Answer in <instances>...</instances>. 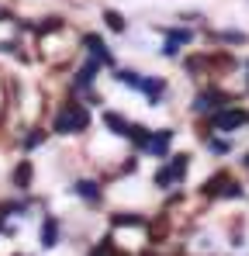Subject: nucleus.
<instances>
[{
	"mask_svg": "<svg viewBox=\"0 0 249 256\" xmlns=\"http://www.w3.org/2000/svg\"><path fill=\"white\" fill-rule=\"evenodd\" d=\"M111 242H114L111 236H108V239H100V246H97V250H94V253H90V256H111V250H114Z\"/></svg>",
	"mask_w": 249,
	"mask_h": 256,
	"instance_id": "obj_20",
	"label": "nucleus"
},
{
	"mask_svg": "<svg viewBox=\"0 0 249 256\" xmlns=\"http://www.w3.org/2000/svg\"><path fill=\"white\" fill-rule=\"evenodd\" d=\"M138 90H142V94H149V100L156 104V100L163 97L166 84H163V80H156V76H149V80H142V86H138Z\"/></svg>",
	"mask_w": 249,
	"mask_h": 256,
	"instance_id": "obj_11",
	"label": "nucleus"
},
{
	"mask_svg": "<svg viewBox=\"0 0 249 256\" xmlns=\"http://www.w3.org/2000/svg\"><path fill=\"white\" fill-rule=\"evenodd\" d=\"M170 184H173V173H170V166H166V170L156 173V187H163V190H166Z\"/></svg>",
	"mask_w": 249,
	"mask_h": 256,
	"instance_id": "obj_21",
	"label": "nucleus"
},
{
	"mask_svg": "<svg viewBox=\"0 0 249 256\" xmlns=\"http://www.w3.org/2000/svg\"><path fill=\"white\" fill-rule=\"evenodd\" d=\"M56 242H59V218H45L42 222V246L45 250H56Z\"/></svg>",
	"mask_w": 249,
	"mask_h": 256,
	"instance_id": "obj_6",
	"label": "nucleus"
},
{
	"mask_svg": "<svg viewBox=\"0 0 249 256\" xmlns=\"http://www.w3.org/2000/svg\"><path fill=\"white\" fill-rule=\"evenodd\" d=\"M118 84H124V86H142V80H138V73H132V70H118Z\"/></svg>",
	"mask_w": 249,
	"mask_h": 256,
	"instance_id": "obj_17",
	"label": "nucleus"
},
{
	"mask_svg": "<svg viewBox=\"0 0 249 256\" xmlns=\"http://www.w3.org/2000/svg\"><path fill=\"white\" fill-rule=\"evenodd\" d=\"M76 194L97 204V201H100V184H94V180H80V184H76Z\"/></svg>",
	"mask_w": 249,
	"mask_h": 256,
	"instance_id": "obj_13",
	"label": "nucleus"
},
{
	"mask_svg": "<svg viewBox=\"0 0 249 256\" xmlns=\"http://www.w3.org/2000/svg\"><path fill=\"white\" fill-rule=\"evenodd\" d=\"M90 125V114H86V108L76 104V100H66L62 108H59V114H56V135H80L86 132Z\"/></svg>",
	"mask_w": 249,
	"mask_h": 256,
	"instance_id": "obj_1",
	"label": "nucleus"
},
{
	"mask_svg": "<svg viewBox=\"0 0 249 256\" xmlns=\"http://www.w3.org/2000/svg\"><path fill=\"white\" fill-rule=\"evenodd\" d=\"M32 176H35L32 160H21V163L14 166V176H10V180H14V187H18V190H28V187H32Z\"/></svg>",
	"mask_w": 249,
	"mask_h": 256,
	"instance_id": "obj_4",
	"label": "nucleus"
},
{
	"mask_svg": "<svg viewBox=\"0 0 249 256\" xmlns=\"http://www.w3.org/2000/svg\"><path fill=\"white\" fill-rule=\"evenodd\" d=\"M225 180H228V173H214V176L208 180L204 187H201V194H208V198H214V194L222 190V184H225Z\"/></svg>",
	"mask_w": 249,
	"mask_h": 256,
	"instance_id": "obj_15",
	"label": "nucleus"
},
{
	"mask_svg": "<svg viewBox=\"0 0 249 256\" xmlns=\"http://www.w3.org/2000/svg\"><path fill=\"white\" fill-rule=\"evenodd\" d=\"M187 166H190V156H187V152L173 156V163H170V173H173V180H176V184L187 176Z\"/></svg>",
	"mask_w": 249,
	"mask_h": 256,
	"instance_id": "obj_12",
	"label": "nucleus"
},
{
	"mask_svg": "<svg viewBox=\"0 0 249 256\" xmlns=\"http://www.w3.org/2000/svg\"><path fill=\"white\" fill-rule=\"evenodd\" d=\"M246 122H249V114L239 111V108H218V111H211V128H218V132H236Z\"/></svg>",
	"mask_w": 249,
	"mask_h": 256,
	"instance_id": "obj_2",
	"label": "nucleus"
},
{
	"mask_svg": "<svg viewBox=\"0 0 249 256\" xmlns=\"http://www.w3.org/2000/svg\"><path fill=\"white\" fill-rule=\"evenodd\" d=\"M59 28H62V21H59V18H48V21H45V24L38 28V35H48V32H59Z\"/></svg>",
	"mask_w": 249,
	"mask_h": 256,
	"instance_id": "obj_22",
	"label": "nucleus"
},
{
	"mask_svg": "<svg viewBox=\"0 0 249 256\" xmlns=\"http://www.w3.org/2000/svg\"><path fill=\"white\" fill-rule=\"evenodd\" d=\"M208 146H211V152H218V156H225V152H228V149H232V146H228V142H218V138H211V142H208Z\"/></svg>",
	"mask_w": 249,
	"mask_h": 256,
	"instance_id": "obj_24",
	"label": "nucleus"
},
{
	"mask_svg": "<svg viewBox=\"0 0 249 256\" xmlns=\"http://www.w3.org/2000/svg\"><path fill=\"white\" fill-rule=\"evenodd\" d=\"M170 138H173V132H170V128H163V132H156V135L149 138L146 152H152V156H166V146H170Z\"/></svg>",
	"mask_w": 249,
	"mask_h": 256,
	"instance_id": "obj_8",
	"label": "nucleus"
},
{
	"mask_svg": "<svg viewBox=\"0 0 249 256\" xmlns=\"http://www.w3.org/2000/svg\"><path fill=\"white\" fill-rule=\"evenodd\" d=\"M111 225L114 228H142V225H149V218H142V214H132V212H118V214H111Z\"/></svg>",
	"mask_w": 249,
	"mask_h": 256,
	"instance_id": "obj_7",
	"label": "nucleus"
},
{
	"mask_svg": "<svg viewBox=\"0 0 249 256\" xmlns=\"http://www.w3.org/2000/svg\"><path fill=\"white\" fill-rule=\"evenodd\" d=\"M104 125L111 128L114 135H122V138H128V128H132V122H128V118H122L118 111H108V114H104Z\"/></svg>",
	"mask_w": 249,
	"mask_h": 256,
	"instance_id": "obj_10",
	"label": "nucleus"
},
{
	"mask_svg": "<svg viewBox=\"0 0 249 256\" xmlns=\"http://www.w3.org/2000/svg\"><path fill=\"white\" fill-rule=\"evenodd\" d=\"M104 21H108V28H111V32H124V28H128V21H124L118 10H108V14H104Z\"/></svg>",
	"mask_w": 249,
	"mask_h": 256,
	"instance_id": "obj_16",
	"label": "nucleus"
},
{
	"mask_svg": "<svg viewBox=\"0 0 249 256\" xmlns=\"http://www.w3.org/2000/svg\"><path fill=\"white\" fill-rule=\"evenodd\" d=\"M190 38H194L190 32H170V42H173V45H187Z\"/></svg>",
	"mask_w": 249,
	"mask_h": 256,
	"instance_id": "obj_23",
	"label": "nucleus"
},
{
	"mask_svg": "<svg viewBox=\"0 0 249 256\" xmlns=\"http://www.w3.org/2000/svg\"><path fill=\"white\" fill-rule=\"evenodd\" d=\"M42 142H45V132H42V128H38V132H32V135L24 138V149H38Z\"/></svg>",
	"mask_w": 249,
	"mask_h": 256,
	"instance_id": "obj_19",
	"label": "nucleus"
},
{
	"mask_svg": "<svg viewBox=\"0 0 249 256\" xmlns=\"http://www.w3.org/2000/svg\"><path fill=\"white\" fill-rule=\"evenodd\" d=\"M128 138H132V142H135V146H138V149L146 152V146H149V138H152V132H146L142 125H132V128H128Z\"/></svg>",
	"mask_w": 249,
	"mask_h": 256,
	"instance_id": "obj_14",
	"label": "nucleus"
},
{
	"mask_svg": "<svg viewBox=\"0 0 249 256\" xmlns=\"http://www.w3.org/2000/svg\"><path fill=\"white\" fill-rule=\"evenodd\" d=\"M218 194H222V198H242V187H239L236 180H225V187H222Z\"/></svg>",
	"mask_w": 249,
	"mask_h": 256,
	"instance_id": "obj_18",
	"label": "nucleus"
},
{
	"mask_svg": "<svg viewBox=\"0 0 249 256\" xmlns=\"http://www.w3.org/2000/svg\"><path fill=\"white\" fill-rule=\"evenodd\" d=\"M246 166H249V156H246Z\"/></svg>",
	"mask_w": 249,
	"mask_h": 256,
	"instance_id": "obj_25",
	"label": "nucleus"
},
{
	"mask_svg": "<svg viewBox=\"0 0 249 256\" xmlns=\"http://www.w3.org/2000/svg\"><path fill=\"white\" fill-rule=\"evenodd\" d=\"M225 100H228L225 94H198V100H194V111H201V114H211V111H218Z\"/></svg>",
	"mask_w": 249,
	"mask_h": 256,
	"instance_id": "obj_3",
	"label": "nucleus"
},
{
	"mask_svg": "<svg viewBox=\"0 0 249 256\" xmlns=\"http://www.w3.org/2000/svg\"><path fill=\"white\" fill-rule=\"evenodd\" d=\"M83 45L90 48V56H94L97 62H108V66L114 62V59H111V52H108V45H104V38H97V35H86V38H83Z\"/></svg>",
	"mask_w": 249,
	"mask_h": 256,
	"instance_id": "obj_5",
	"label": "nucleus"
},
{
	"mask_svg": "<svg viewBox=\"0 0 249 256\" xmlns=\"http://www.w3.org/2000/svg\"><path fill=\"white\" fill-rule=\"evenodd\" d=\"M97 70H100V62H97V59H90L80 73H76V80H73V84H76V90H86V86L94 84V80H97Z\"/></svg>",
	"mask_w": 249,
	"mask_h": 256,
	"instance_id": "obj_9",
	"label": "nucleus"
}]
</instances>
